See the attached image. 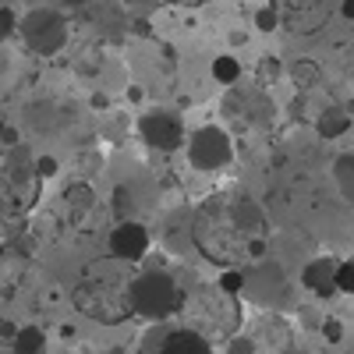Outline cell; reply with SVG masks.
Listing matches in <instances>:
<instances>
[{"label": "cell", "instance_id": "6da1fadb", "mask_svg": "<svg viewBox=\"0 0 354 354\" xmlns=\"http://www.w3.org/2000/svg\"><path fill=\"white\" fill-rule=\"evenodd\" d=\"M192 241L209 262L227 266V270H234V266L248 255V238L238 230V223H234L227 198H209L198 209V216L192 223Z\"/></svg>", "mask_w": 354, "mask_h": 354}, {"label": "cell", "instance_id": "8fae6325", "mask_svg": "<svg viewBox=\"0 0 354 354\" xmlns=\"http://www.w3.org/2000/svg\"><path fill=\"white\" fill-rule=\"evenodd\" d=\"M266 287H270L273 301L283 298V270H280L277 262H259L255 270H245V290L252 294L259 305L266 301Z\"/></svg>", "mask_w": 354, "mask_h": 354}, {"label": "cell", "instance_id": "ba28073f", "mask_svg": "<svg viewBox=\"0 0 354 354\" xmlns=\"http://www.w3.org/2000/svg\"><path fill=\"white\" fill-rule=\"evenodd\" d=\"M234 156V145H230V135L223 128H213V124H205L198 128L192 138H188V163L202 174H216L230 163Z\"/></svg>", "mask_w": 354, "mask_h": 354}, {"label": "cell", "instance_id": "f546056e", "mask_svg": "<svg viewBox=\"0 0 354 354\" xmlns=\"http://www.w3.org/2000/svg\"><path fill=\"white\" fill-rule=\"evenodd\" d=\"M322 337H326L330 344H340L344 340V326H340L337 319H326V322H322Z\"/></svg>", "mask_w": 354, "mask_h": 354}, {"label": "cell", "instance_id": "484cf974", "mask_svg": "<svg viewBox=\"0 0 354 354\" xmlns=\"http://www.w3.org/2000/svg\"><path fill=\"white\" fill-rule=\"evenodd\" d=\"M255 28H259V32H273V28H280L277 11H273V8H259V11H255Z\"/></svg>", "mask_w": 354, "mask_h": 354}, {"label": "cell", "instance_id": "7c38bea8", "mask_svg": "<svg viewBox=\"0 0 354 354\" xmlns=\"http://www.w3.org/2000/svg\"><path fill=\"white\" fill-rule=\"evenodd\" d=\"M333 277H337V262L333 259H312V262H305V270H301V287L319 294V298H330V294H337Z\"/></svg>", "mask_w": 354, "mask_h": 354}, {"label": "cell", "instance_id": "cb8c5ba5", "mask_svg": "<svg viewBox=\"0 0 354 354\" xmlns=\"http://www.w3.org/2000/svg\"><path fill=\"white\" fill-rule=\"evenodd\" d=\"M333 287L340 294H354V259L347 262H337V277H333Z\"/></svg>", "mask_w": 354, "mask_h": 354}, {"label": "cell", "instance_id": "ffe728a7", "mask_svg": "<svg viewBox=\"0 0 354 354\" xmlns=\"http://www.w3.org/2000/svg\"><path fill=\"white\" fill-rule=\"evenodd\" d=\"M64 205H71V209H93V205H96V192L88 188L85 181H71L64 188Z\"/></svg>", "mask_w": 354, "mask_h": 354}, {"label": "cell", "instance_id": "2e32d148", "mask_svg": "<svg viewBox=\"0 0 354 354\" xmlns=\"http://www.w3.org/2000/svg\"><path fill=\"white\" fill-rule=\"evenodd\" d=\"M11 344H15L18 354H43V351H46V333H43L39 326H21Z\"/></svg>", "mask_w": 354, "mask_h": 354}, {"label": "cell", "instance_id": "ac0fdd59", "mask_svg": "<svg viewBox=\"0 0 354 354\" xmlns=\"http://www.w3.org/2000/svg\"><path fill=\"white\" fill-rule=\"evenodd\" d=\"M106 36H121L124 32V25H128V15H121L113 4H100V11H96V18H93Z\"/></svg>", "mask_w": 354, "mask_h": 354}, {"label": "cell", "instance_id": "4fadbf2b", "mask_svg": "<svg viewBox=\"0 0 354 354\" xmlns=\"http://www.w3.org/2000/svg\"><path fill=\"white\" fill-rule=\"evenodd\" d=\"M160 354H213V344L205 340L202 333L181 326V330H170L167 333V344H163Z\"/></svg>", "mask_w": 354, "mask_h": 354}, {"label": "cell", "instance_id": "7402d4cb", "mask_svg": "<svg viewBox=\"0 0 354 354\" xmlns=\"http://www.w3.org/2000/svg\"><path fill=\"white\" fill-rule=\"evenodd\" d=\"M216 287L223 294H230V298H238V294L245 290V270H238V266H234V270H223V277L216 280Z\"/></svg>", "mask_w": 354, "mask_h": 354}, {"label": "cell", "instance_id": "d4e9b609", "mask_svg": "<svg viewBox=\"0 0 354 354\" xmlns=\"http://www.w3.org/2000/svg\"><path fill=\"white\" fill-rule=\"evenodd\" d=\"M156 8H160V0H124V15L131 18H149L156 15Z\"/></svg>", "mask_w": 354, "mask_h": 354}, {"label": "cell", "instance_id": "83f0119b", "mask_svg": "<svg viewBox=\"0 0 354 354\" xmlns=\"http://www.w3.org/2000/svg\"><path fill=\"white\" fill-rule=\"evenodd\" d=\"M280 71H283V68H280L277 57H270V61H262V64H259V78H262V82H277Z\"/></svg>", "mask_w": 354, "mask_h": 354}, {"label": "cell", "instance_id": "603a6c76", "mask_svg": "<svg viewBox=\"0 0 354 354\" xmlns=\"http://www.w3.org/2000/svg\"><path fill=\"white\" fill-rule=\"evenodd\" d=\"M167 333H170V330H163V326H153L149 333L142 337V344H138V354H160V351H163V344H167Z\"/></svg>", "mask_w": 354, "mask_h": 354}, {"label": "cell", "instance_id": "9a60e30c", "mask_svg": "<svg viewBox=\"0 0 354 354\" xmlns=\"http://www.w3.org/2000/svg\"><path fill=\"white\" fill-rule=\"evenodd\" d=\"M347 128H351V113L344 106H326L315 121V131L322 138H340V135H347Z\"/></svg>", "mask_w": 354, "mask_h": 354}, {"label": "cell", "instance_id": "836d02e7", "mask_svg": "<svg viewBox=\"0 0 354 354\" xmlns=\"http://www.w3.org/2000/svg\"><path fill=\"white\" fill-rule=\"evenodd\" d=\"M106 103H110L106 93H96V96H93V106H96V110H106Z\"/></svg>", "mask_w": 354, "mask_h": 354}, {"label": "cell", "instance_id": "8d00e7d4", "mask_svg": "<svg viewBox=\"0 0 354 354\" xmlns=\"http://www.w3.org/2000/svg\"><path fill=\"white\" fill-rule=\"evenodd\" d=\"M0 252H4V245H0Z\"/></svg>", "mask_w": 354, "mask_h": 354}, {"label": "cell", "instance_id": "d590c367", "mask_svg": "<svg viewBox=\"0 0 354 354\" xmlns=\"http://www.w3.org/2000/svg\"><path fill=\"white\" fill-rule=\"evenodd\" d=\"M8 128V121H4V106H0V131H4Z\"/></svg>", "mask_w": 354, "mask_h": 354}, {"label": "cell", "instance_id": "5b68a950", "mask_svg": "<svg viewBox=\"0 0 354 354\" xmlns=\"http://www.w3.org/2000/svg\"><path fill=\"white\" fill-rule=\"evenodd\" d=\"M128 298H131V312L135 315H145L153 322H163L167 315H174L181 308V298L185 290L177 287V280L163 270H145L131 280L128 287Z\"/></svg>", "mask_w": 354, "mask_h": 354}, {"label": "cell", "instance_id": "52a82bcc", "mask_svg": "<svg viewBox=\"0 0 354 354\" xmlns=\"http://www.w3.org/2000/svg\"><path fill=\"white\" fill-rule=\"evenodd\" d=\"M273 11L287 32L312 36V32L330 25V18L337 11V0H273Z\"/></svg>", "mask_w": 354, "mask_h": 354}, {"label": "cell", "instance_id": "74e56055", "mask_svg": "<svg viewBox=\"0 0 354 354\" xmlns=\"http://www.w3.org/2000/svg\"><path fill=\"white\" fill-rule=\"evenodd\" d=\"M15 354H18V351H15Z\"/></svg>", "mask_w": 354, "mask_h": 354}, {"label": "cell", "instance_id": "44dd1931", "mask_svg": "<svg viewBox=\"0 0 354 354\" xmlns=\"http://www.w3.org/2000/svg\"><path fill=\"white\" fill-rule=\"evenodd\" d=\"M290 78H294V85H298L301 93H308V88H315V85H319L322 68H319L315 61H298V64L290 68Z\"/></svg>", "mask_w": 354, "mask_h": 354}, {"label": "cell", "instance_id": "f1b7e54d", "mask_svg": "<svg viewBox=\"0 0 354 354\" xmlns=\"http://www.w3.org/2000/svg\"><path fill=\"white\" fill-rule=\"evenodd\" d=\"M53 174H57V156H39L36 160V177L46 181V177H53Z\"/></svg>", "mask_w": 354, "mask_h": 354}, {"label": "cell", "instance_id": "e575fe53", "mask_svg": "<svg viewBox=\"0 0 354 354\" xmlns=\"http://www.w3.org/2000/svg\"><path fill=\"white\" fill-rule=\"evenodd\" d=\"M61 4H68V8H85V4H93V0H61Z\"/></svg>", "mask_w": 354, "mask_h": 354}, {"label": "cell", "instance_id": "d6986e66", "mask_svg": "<svg viewBox=\"0 0 354 354\" xmlns=\"http://www.w3.org/2000/svg\"><path fill=\"white\" fill-rule=\"evenodd\" d=\"M213 78H216L220 85H238V78H241V61H238V57H230V53H220L216 61H213Z\"/></svg>", "mask_w": 354, "mask_h": 354}, {"label": "cell", "instance_id": "4dcf8cb0", "mask_svg": "<svg viewBox=\"0 0 354 354\" xmlns=\"http://www.w3.org/2000/svg\"><path fill=\"white\" fill-rule=\"evenodd\" d=\"M230 354H255V344L248 337H230Z\"/></svg>", "mask_w": 354, "mask_h": 354}, {"label": "cell", "instance_id": "4316f807", "mask_svg": "<svg viewBox=\"0 0 354 354\" xmlns=\"http://www.w3.org/2000/svg\"><path fill=\"white\" fill-rule=\"evenodd\" d=\"M15 28H18V18H15V11L0 4V43H8V39L15 36Z\"/></svg>", "mask_w": 354, "mask_h": 354}, {"label": "cell", "instance_id": "3957f363", "mask_svg": "<svg viewBox=\"0 0 354 354\" xmlns=\"http://www.w3.org/2000/svg\"><path fill=\"white\" fill-rule=\"evenodd\" d=\"M177 312H185L188 330L202 333L209 344H213V337H234V330H238V322H241L238 298L223 294L220 287H198V290L185 294Z\"/></svg>", "mask_w": 354, "mask_h": 354}, {"label": "cell", "instance_id": "277c9868", "mask_svg": "<svg viewBox=\"0 0 354 354\" xmlns=\"http://www.w3.org/2000/svg\"><path fill=\"white\" fill-rule=\"evenodd\" d=\"M39 177H36V160L28 156L25 145H11L0 156V220H18L36 205Z\"/></svg>", "mask_w": 354, "mask_h": 354}, {"label": "cell", "instance_id": "1f68e13d", "mask_svg": "<svg viewBox=\"0 0 354 354\" xmlns=\"http://www.w3.org/2000/svg\"><path fill=\"white\" fill-rule=\"evenodd\" d=\"M337 11H340L347 21H354V0H340V4H337Z\"/></svg>", "mask_w": 354, "mask_h": 354}, {"label": "cell", "instance_id": "30bf717a", "mask_svg": "<svg viewBox=\"0 0 354 354\" xmlns=\"http://www.w3.org/2000/svg\"><path fill=\"white\" fill-rule=\"evenodd\" d=\"M110 259L113 262H142L145 255H149V230H145L138 220H124V223H117L110 230Z\"/></svg>", "mask_w": 354, "mask_h": 354}, {"label": "cell", "instance_id": "5bb4252c", "mask_svg": "<svg viewBox=\"0 0 354 354\" xmlns=\"http://www.w3.org/2000/svg\"><path fill=\"white\" fill-rule=\"evenodd\" d=\"M230 213H234V223H238V230L245 234V238H255V234L262 230V209H259L248 195L234 198V202H230Z\"/></svg>", "mask_w": 354, "mask_h": 354}, {"label": "cell", "instance_id": "9c48e42d", "mask_svg": "<svg viewBox=\"0 0 354 354\" xmlns=\"http://www.w3.org/2000/svg\"><path fill=\"white\" fill-rule=\"evenodd\" d=\"M138 135L156 153H177L185 145V124L174 113H145L138 121Z\"/></svg>", "mask_w": 354, "mask_h": 354}, {"label": "cell", "instance_id": "e0dca14e", "mask_svg": "<svg viewBox=\"0 0 354 354\" xmlns=\"http://www.w3.org/2000/svg\"><path fill=\"white\" fill-rule=\"evenodd\" d=\"M333 181H337L340 195L347 202H354V153H347V156H340L333 163Z\"/></svg>", "mask_w": 354, "mask_h": 354}, {"label": "cell", "instance_id": "7a4b0ae2", "mask_svg": "<svg viewBox=\"0 0 354 354\" xmlns=\"http://www.w3.org/2000/svg\"><path fill=\"white\" fill-rule=\"evenodd\" d=\"M128 277H113V273H88L78 280V287L71 290V305L85 315L100 322V326H121L128 322L131 312V298H128Z\"/></svg>", "mask_w": 354, "mask_h": 354}, {"label": "cell", "instance_id": "d6a6232c", "mask_svg": "<svg viewBox=\"0 0 354 354\" xmlns=\"http://www.w3.org/2000/svg\"><path fill=\"white\" fill-rule=\"evenodd\" d=\"M15 333H18L15 322H0V337H4V340H15Z\"/></svg>", "mask_w": 354, "mask_h": 354}, {"label": "cell", "instance_id": "8992f818", "mask_svg": "<svg viewBox=\"0 0 354 354\" xmlns=\"http://www.w3.org/2000/svg\"><path fill=\"white\" fill-rule=\"evenodd\" d=\"M68 18L61 11H53V8H32L21 21H18V36L21 43L39 53V57H53V53H61L68 46Z\"/></svg>", "mask_w": 354, "mask_h": 354}]
</instances>
